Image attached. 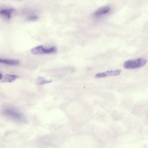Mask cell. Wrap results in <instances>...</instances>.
<instances>
[{
    "label": "cell",
    "instance_id": "6da1fadb",
    "mask_svg": "<svg viewBox=\"0 0 148 148\" xmlns=\"http://www.w3.org/2000/svg\"><path fill=\"white\" fill-rule=\"evenodd\" d=\"M147 62L145 59L140 58L125 61L123 66L126 69H134L142 67L145 65Z\"/></svg>",
    "mask_w": 148,
    "mask_h": 148
},
{
    "label": "cell",
    "instance_id": "277c9868",
    "mask_svg": "<svg viewBox=\"0 0 148 148\" xmlns=\"http://www.w3.org/2000/svg\"><path fill=\"white\" fill-rule=\"evenodd\" d=\"M121 70L119 69H116L114 70L108 71L106 72L99 73L95 75L96 78H99L104 77L108 76H115L120 74Z\"/></svg>",
    "mask_w": 148,
    "mask_h": 148
},
{
    "label": "cell",
    "instance_id": "8992f818",
    "mask_svg": "<svg viewBox=\"0 0 148 148\" xmlns=\"http://www.w3.org/2000/svg\"><path fill=\"white\" fill-rule=\"evenodd\" d=\"M1 63H3L6 64L15 66L18 65L20 63L18 60L13 59H0Z\"/></svg>",
    "mask_w": 148,
    "mask_h": 148
},
{
    "label": "cell",
    "instance_id": "9c48e42d",
    "mask_svg": "<svg viewBox=\"0 0 148 148\" xmlns=\"http://www.w3.org/2000/svg\"><path fill=\"white\" fill-rule=\"evenodd\" d=\"M52 81L51 79L47 80L45 78L42 77H38L37 79V84L39 85H42L50 83Z\"/></svg>",
    "mask_w": 148,
    "mask_h": 148
},
{
    "label": "cell",
    "instance_id": "30bf717a",
    "mask_svg": "<svg viewBox=\"0 0 148 148\" xmlns=\"http://www.w3.org/2000/svg\"><path fill=\"white\" fill-rule=\"evenodd\" d=\"M38 18V17L36 15H33L29 16L27 18L28 21H34L37 19Z\"/></svg>",
    "mask_w": 148,
    "mask_h": 148
},
{
    "label": "cell",
    "instance_id": "7a4b0ae2",
    "mask_svg": "<svg viewBox=\"0 0 148 148\" xmlns=\"http://www.w3.org/2000/svg\"><path fill=\"white\" fill-rule=\"evenodd\" d=\"M3 112L5 115L16 121H21L23 119L22 114L14 108H6L3 110Z\"/></svg>",
    "mask_w": 148,
    "mask_h": 148
},
{
    "label": "cell",
    "instance_id": "52a82bcc",
    "mask_svg": "<svg viewBox=\"0 0 148 148\" xmlns=\"http://www.w3.org/2000/svg\"><path fill=\"white\" fill-rule=\"evenodd\" d=\"M18 77V76L16 75L6 74L5 75L3 82H12Z\"/></svg>",
    "mask_w": 148,
    "mask_h": 148
},
{
    "label": "cell",
    "instance_id": "5b68a950",
    "mask_svg": "<svg viewBox=\"0 0 148 148\" xmlns=\"http://www.w3.org/2000/svg\"><path fill=\"white\" fill-rule=\"evenodd\" d=\"M110 10V8L109 7L106 6L102 7L95 12L94 15L96 16H100L107 13Z\"/></svg>",
    "mask_w": 148,
    "mask_h": 148
},
{
    "label": "cell",
    "instance_id": "3957f363",
    "mask_svg": "<svg viewBox=\"0 0 148 148\" xmlns=\"http://www.w3.org/2000/svg\"><path fill=\"white\" fill-rule=\"evenodd\" d=\"M57 51V48L56 47L46 49L42 45H39L33 48L31 50L32 53L34 55L51 53L56 52Z\"/></svg>",
    "mask_w": 148,
    "mask_h": 148
},
{
    "label": "cell",
    "instance_id": "8fae6325",
    "mask_svg": "<svg viewBox=\"0 0 148 148\" xmlns=\"http://www.w3.org/2000/svg\"><path fill=\"white\" fill-rule=\"evenodd\" d=\"M2 77H3L1 73H0V80L2 79Z\"/></svg>",
    "mask_w": 148,
    "mask_h": 148
},
{
    "label": "cell",
    "instance_id": "ba28073f",
    "mask_svg": "<svg viewBox=\"0 0 148 148\" xmlns=\"http://www.w3.org/2000/svg\"><path fill=\"white\" fill-rule=\"evenodd\" d=\"M14 10L13 8L5 9L1 10L0 14L5 16L8 19H9L11 17V15Z\"/></svg>",
    "mask_w": 148,
    "mask_h": 148
}]
</instances>
